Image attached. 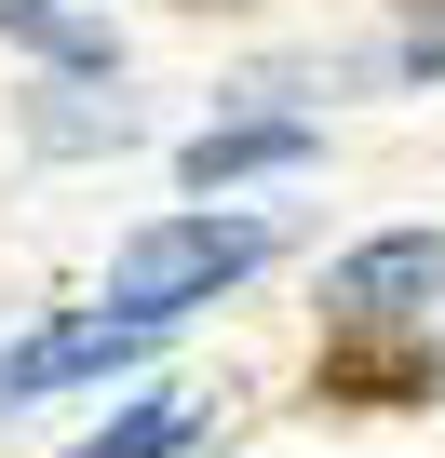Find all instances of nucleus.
<instances>
[{
	"label": "nucleus",
	"instance_id": "nucleus-8",
	"mask_svg": "<svg viewBox=\"0 0 445 458\" xmlns=\"http://www.w3.org/2000/svg\"><path fill=\"white\" fill-rule=\"evenodd\" d=\"M28 135H41V148H122V135H135V108H122V95H108V108L41 95V108H28Z\"/></svg>",
	"mask_w": 445,
	"mask_h": 458
},
{
	"label": "nucleus",
	"instance_id": "nucleus-1",
	"mask_svg": "<svg viewBox=\"0 0 445 458\" xmlns=\"http://www.w3.org/2000/svg\"><path fill=\"white\" fill-rule=\"evenodd\" d=\"M270 257V229L257 216H162V229H135V243L108 257V310H189V297H216V284H244Z\"/></svg>",
	"mask_w": 445,
	"mask_h": 458
},
{
	"label": "nucleus",
	"instance_id": "nucleus-3",
	"mask_svg": "<svg viewBox=\"0 0 445 458\" xmlns=\"http://www.w3.org/2000/svg\"><path fill=\"white\" fill-rule=\"evenodd\" d=\"M135 351H162V310H81V324H55L41 351H14V364H0V404L68 391V377H108V364H135Z\"/></svg>",
	"mask_w": 445,
	"mask_h": 458
},
{
	"label": "nucleus",
	"instance_id": "nucleus-4",
	"mask_svg": "<svg viewBox=\"0 0 445 458\" xmlns=\"http://www.w3.org/2000/svg\"><path fill=\"white\" fill-rule=\"evenodd\" d=\"M324 404H432V337H405V324H338V337H324Z\"/></svg>",
	"mask_w": 445,
	"mask_h": 458
},
{
	"label": "nucleus",
	"instance_id": "nucleus-5",
	"mask_svg": "<svg viewBox=\"0 0 445 458\" xmlns=\"http://www.w3.org/2000/svg\"><path fill=\"white\" fill-rule=\"evenodd\" d=\"M297 162H311V122H202L175 148L189 189H244V175H297Z\"/></svg>",
	"mask_w": 445,
	"mask_h": 458
},
{
	"label": "nucleus",
	"instance_id": "nucleus-7",
	"mask_svg": "<svg viewBox=\"0 0 445 458\" xmlns=\"http://www.w3.org/2000/svg\"><path fill=\"white\" fill-rule=\"evenodd\" d=\"M189 431H202V404H122V418L81 445V458H175Z\"/></svg>",
	"mask_w": 445,
	"mask_h": 458
},
{
	"label": "nucleus",
	"instance_id": "nucleus-2",
	"mask_svg": "<svg viewBox=\"0 0 445 458\" xmlns=\"http://www.w3.org/2000/svg\"><path fill=\"white\" fill-rule=\"evenodd\" d=\"M432 284H445V243L432 229H391V243H351L324 270V310L338 324H405V310H432Z\"/></svg>",
	"mask_w": 445,
	"mask_h": 458
},
{
	"label": "nucleus",
	"instance_id": "nucleus-6",
	"mask_svg": "<svg viewBox=\"0 0 445 458\" xmlns=\"http://www.w3.org/2000/svg\"><path fill=\"white\" fill-rule=\"evenodd\" d=\"M0 28H14L28 55H55L68 81H108V68H122V41H108L95 14H68V0H0Z\"/></svg>",
	"mask_w": 445,
	"mask_h": 458
}]
</instances>
